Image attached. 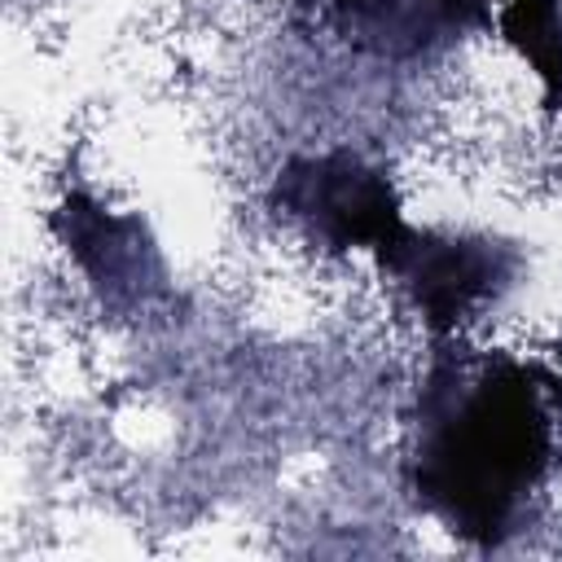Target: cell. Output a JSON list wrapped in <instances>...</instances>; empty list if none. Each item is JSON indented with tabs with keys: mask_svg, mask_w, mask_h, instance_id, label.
<instances>
[{
	"mask_svg": "<svg viewBox=\"0 0 562 562\" xmlns=\"http://www.w3.org/2000/svg\"><path fill=\"white\" fill-rule=\"evenodd\" d=\"M562 461V373L443 334L408 417L404 479L457 540L505 544Z\"/></svg>",
	"mask_w": 562,
	"mask_h": 562,
	"instance_id": "6da1fadb",
	"label": "cell"
},
{
	"mask_svg": "<svg viewBox=\"0 0 562 562\" xmlns=\"http://www.w3.org/2000/svg\"><path fill=\"white\" fill-rule=\"evenodd\" d=\"M268 206L329 250H378L408 224L391 176L351 149L285 158Z\"/></svg>",
	"mask_w": 562,
	"mask_h": 562,
	"instance_id": "7a4b0ae2",
	"label": "cell"
},
{
	"mask_svg": "<svg viewBox=\"0 0 562 562\" xmlns=\"http://www.w3.org/2000/svg\"><path fill=\"white\" fill-rule=\"evenodd\" d=\"M386 281H395L417 316L443 338L461 316L496 299L518 277V246L487 233H448L404 224L386 246L373 250Z\"/></svg>",
	"mask_w": 562,
	"mask_h": 562,
	"instance_id": "3957f363",
	"label": "cell"
},
{
	"mask_svg": "<svg viewBox=\"0 0 562 562\" xmlns=\"http://www.w3.org/2000/svg\"><path fill=\"white\" fill-rule=\"evenodd\" d=\"M48 224L110 307H136L167 294V263L140 215L110 211L83 189H70L53 206Z\"/></svg>",
	"mask_w": 562,
	"mask_h": 562,
	"instance_id": "277c9868",
	"label": "cell"
},
{
	"mask_svg": "<svg viewBox=\"0 0 562 562\" xmlns=\"http://www.w3.org/2000/svg\"><path fill=\"white\" fill-rule=\"evenodd\" d=\"M334 26L373 57H422L492 26L487 0H334Z\"/></svg>",
	"mask_w": 562,
	"mask_h": 562,
	"instance_id": "5b68a950",
	"label": "cell"
},
{
	"mask_svg": "<svg viewBox=\"0 0 562 562\" xmlns=\"http://www.w3.org/2000/svg\"><path fill=\"white\" fill-rule=\"evenodd\" d=\"M496 26L536 70L544 110H562V0H501Z\"/></svg>",
	"mask_w": 562,
	"mask_h": 562,
	"instance_id": "8992f818",
	"label": "cell"
},
{
	"mask_svg": "<svg viewBox=\"0 0 562 562\" xmlns=\"http://www.w3.org/2000/svg\"><path fill=\"white\" fill-rule=\"evenodd\" d=\"M487 4H492V0H487ZM496 4H501V0H496Z\"/></svg>",
	"mask_w": 562,
	"mask_h": 562,
	"instance_id": "52a82bcc",
	"label": "cell"
}]
</instances>
